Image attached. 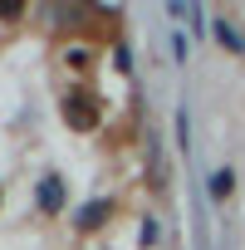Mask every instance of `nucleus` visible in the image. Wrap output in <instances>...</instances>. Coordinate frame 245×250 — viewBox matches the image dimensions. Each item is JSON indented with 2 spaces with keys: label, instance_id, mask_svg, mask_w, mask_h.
Wrapping results in <instances>:
<instances>
[{
  "label": "nucleus",
  "instance_id": "1",
  "mask_svg": "<svg viewBox=\"0 0 245 250\" xmlns=\"http://www.w3.org/2000/svg\"><path fill=\"white\" fill-rule=\"evenodd\" d=\"M59 201H64V191H59V177H49V182L40 187V206H44V211H59Z\"/></svg>",
  "mask_w": 245,
  "mask_h": 250
},
{
  "label": "nucleus",
  "instance_id": "2",
  "mask_svg": "<svg viewBox=\"0 0 245 250\" xmlns=\"http://www.w3.org/2000/svg\"><path fill=\"white\" fill-rule=\"evenodd\" d=\"M103 216H108V201H88V206L79 211V226H98Z\"/></svg>",
  "mask_w": 245,
  "mask_h": 250
},
{
  "label": "nucleus",
  "instance_id": "3",
  "mask_svg": "<svg viewBox=\"0 0 245 250\" xmlns=\"http://www.w3.org/2000/svg\"><path fill=\"white\" fill-rule=\"evenodd\" d=\"M211 191H216V196H230V172H216V177H211Z\"/></svg>",
  "mask_w": 245,
  "mask_h": 250
},
{
  "label": "nucleus",
  "instance_id": "4",
  "mask_svg": "<svg viewBox=\"0 0 245 250\" xmlns=\"http://www.w3.org/2000/svg\"><path fill=\"white\" fill-rule=\"evenodd\" d=\"M216 35H221V44H230V49H240V35H235V30H225V25H221Z\"/></svg>",
  "mask_w": 245,
  "mask_h": 250
},
{
  "label": "nucleus",
  "instance_id": "5",
  "mask_svg": "<svg viewBox=\"0 0 245 250\" xmlns=\"http://www.w3.org/2000/svg\"><path fill=\"white\" fill-rule=\"evenodd\" d=\"M20 10V0H0V15H15Z\"/></svg>",
  "mask_w": 245,
  "mask_h": 250
}]
</instances>
